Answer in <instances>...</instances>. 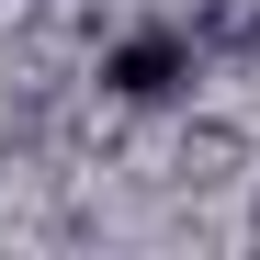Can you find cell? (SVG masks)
Instances as JSON below:
<instances>
[{
  "label": "cell",
  "instance_id": "obj_2",
  "mask_svg": "<svg viewBox=\"0 0 260 260\" xmlns=\"http://www.w3.org/2000/svg\"><path fill=\"white\" fill-rule=\"evenodd\" d=\"M238 124H192V136H181V181H238Z\"/></svg>",
  "mask_w": 260,
  "mask_h": 260
},
{
  "label": "cell",
  "instance_id": "obj_3",
  "mask_svg": "<svg viewBox=\"0 0 260 260\" xmlns=\"http://www.w3.org/2000/svg\"><path fill=\"white\" fill-rule=\"evenodd\" d=\"M249 46H260V12H249Z\"/></svg>",
  "mask_w": 260,
  "mask_h": 260
},
{
  "label": "cell",
  "instance_id": "obj_1",
  "mask_svg": "<svg viewBox=\"0 0 260 260\" xmlns=\"http://www.w3.org/2000/svg\"><path fill=\"white\" fill-rule=\"evenodd\" d=\"M102 102L124 113H170V102H192V79H204V34L192 23H136V34H113L102 46Z\"/></svg>",
  "mask_w": 260,
  "mask_h": 260
},
{
  "label": "cell",
  "instance_id": "obj_4",
  "mask_svg": "<svg viewBox=\"0 0 260 260\" xmlns=\"http://www.w3.org/2000/svg\"><path fill=\"white\" fill-rule=\"evenodd\" d=\"M249 226H260V204H249Z\"/></svg>",
  "mask_w": 260,
  "mask_h": 260
}]
</instances>
